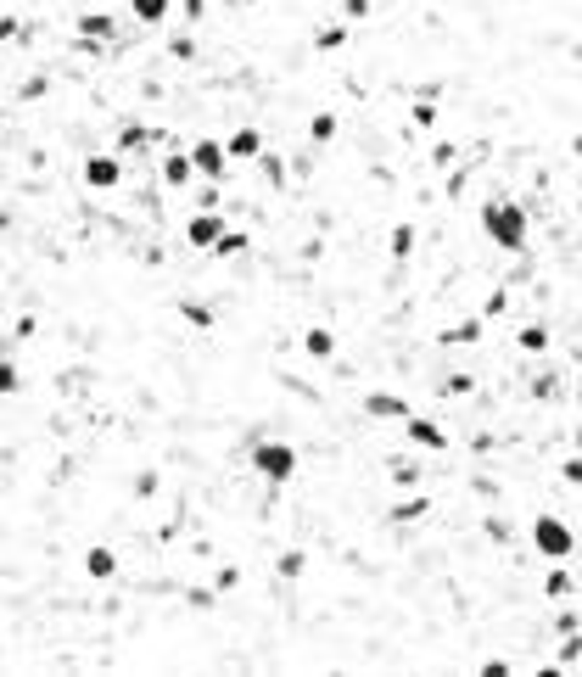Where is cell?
<instances>
[{
  "instance_id": "obj_1",
  "label": "cell",
  "mask_w": 582,
  "mask_h": 677,
  "mask_svg": "<svg viewBox=\"0 0 582 677\" xmlns=\"http://www.w3.org/2000/svg\"><path fill=\"white\" fill-rule=\"evenodd\" d=\"M482 236L498 252H527V241H532V213H527L521 202H510V196H493V202H482Z\"/></svg>"
},
{
  "instance_id": "obj_2",
  "label": "cell",
  "mask_w": 582,
  "mask_h": 677,
  "mask_svg": "<svg viewBox=\"0 0 582 677\" xmlns=\"http://www.w3.org/2000/svg\"><path fill=\"white\" fill-rule=\"evenodd\" d=\"M246 464H253V471L269 481V488H286L291 476H297V448H291V442H280V437H258L253 448H246Z\"/></svg>"
},
{
  "instance_id": "obj_3",
  "label": "cell",
  "mask_w": 582,
  "mask_h": 677,
  "mask_svg": "<svg viewBox=\"0 0 582 677\" xmlns=\"http://www.w3.org/2000/svg\"><path fill=\"white\" fill-rule=\"evenodd\" d=\"M532 548L544 560H571V548H577L571 521L566 515H532Z\"/></svg>"
},
{
  "instance_id": "obj_4",
  "label": "cell",
  "mask_w": 582,
  "mask_h": 677,
  "mask_svg": "<svg viewBox=\"0 0 582 677\" xmlns=\"http://www.w3.org/2000/svg\"><path fill=\"white\" fill-rule=\"evenodd\" d=\"M85 185H90V190H118V185H123V163H118V152H96V157H85Z\"/></svg>"
},
{
  "instance_id": "obj_5",
  "label": "cell",
  "mask_w": 582,
  "mask_h": 677,
  "mask_svg": "<svg viewBox=\"0 0 582 677\" xmlns=\"http://www.w3.org/2000/svg\"><path fill=\"white\" fill-rule=\"evenodd\" d=\"M191 168L202 180H224V174H230V152H224L219 140H196L191 146Z\"/></svg>"
},
{
  "instance_id": "obj_6",
  "label": "cell",
  "mask_w": 582,
  "mask_h": 677,
  "mask_svg": "<svg viewBox=\"0 0 582 677\" xmlns=\"http://www.w3.org/2000/svg\"><path fill=\"white\" fill-rule=\"evenodd\" d=\"M224 236V219L213 213V207H202V213H191V224H185V241L202 247V252H213V241Z\"/></svg>"
},
{
  "instance_id": "obj_7",
  "label": "cell",
  "mask_w": 582,
  "mask_h": 677,
  "mask_svg": "<svg viewBox=\"0 0 582 677\" xmlns=\"http://www.w3.org/2000/svg\"><path fill=\"white\" fill-rule=\"evenodd\" d=\"M403 437L414 442V448H431V454H443V448H448V431H443V426H431V420H420V414H403Z\"/></svg>"
},
{
  "instance_id": "obj_8",
  "label": "cell",
  "mask_w": 582,
  "mask_h": 677,
  "mask_svg": "<svg viewBox=\"0 0 582 677\" xmlns=\"http://www.w3.org/2000/svg\"><path fill=\"white\" fill-rule=\"evenodd\" d=\"M224 152H230V163H258L263 157V130H253V123H241V130L224 140Z\"/></svg>"
},
{
  "instance_id": "obj_9",
  "label": "cell",
  "mask_w": 582,
  "mask_h": 677,
  "mask_svg": "<svg viewBox=\"0 0 582 677\" xmlns=\"http://www.w3.org/2000/svg\"><path fill=\"white\" fill-rule=\"evenodd\" d=\"M112 34H118V23H112V12H85L79 17V39L96 51V46H112Z\"/></svg>"
},
{
  "instance_id": "obj_10",
  "label": "cell",
  "mask_w": 582,
  "mask_h": 677,
  "mask_svg": "<svg viewBox=\"0 0 582 677\" xmlns=\"http://www.w3.org/2000/svg\"><path fill=\"white\" fill-rule=\"evenodd\" d=\"M364 414H370V420H403L409 404H403L398 392H364Z\"/></svg>"
},
{
  "instance_id": "obj_11",
  "label": "cell",
  "mask_w": 582,
  "mask_h": 677,
  "mask_svg": "<svg viewBox=\"0 0 582 677\" xmlns=\"http://www.w3.org/2000/svg\"><path fill=\"white\" fill-rule=\"evenodd\" d=\"M112 571H118V555H112L107 543H90V548H85V577H96V582H107Z\"/></svg>"
},
{
  "instance_id": "obj_12",
  "label": "cell",
  "mask_w": 582,
  "mask_h": 677,
  "mask_svg": "<svg viewBox=\"0 0 582 677\" xmlns=\"http://www.w3.org/2000/svg\"><path fill=\"white\" fill-rule=\"evenodd\" d=\"M169 12H174V0H129V17L135 23H169Z\"/></svg>"
},
{
  "instance_id": "obj_13",
  "label": "cell",
  "mask_w": 582,
  "mask_h": 677,
  "mask_svg": "<svg viewBox=\"0 0 582 677\" xmlns=\"http://www.w3.org/2000/svg\"><path fill=\"white\" fill-rule=\"evenodd\" d=\"M303 353L308 358H337V330H325V325L303 330Z\"/></svg>"
},
{
  "instance_id": "obj_14",
  "label": "cell",
  "mask_w": 582,
  "mask_h": 677,
  "mask_svg": "<svg viewBox=\"0 0 582 677\" xmlns=\"http://www.w3.org/2000/svg\"><path fill=\"white\" fill-rule=\"evenodd\" d=\"M571 588H577V582H571L566 560H554V565H549V577H544V594H549V599H571Z\"/></svg>"
},
{
  "instance_id": "obj_15",
  "label": "cell",
  "mask_w": 582,
  "mask_h": 677,
  "mask_svg": "<svg viewBox=\"0 0 582 677\" xmlns=\"http://www.w3.org/2000/svg\"><path fill=\"white\" fill-rule=\"evenodd\" d=\"M476 336H482V320H460V325L443 330V347H470Z\"/></svg>"
},
{
  "instance_id": "obj_16",
  "label": "cell",
  "mask_w": 582,
  "mask_h": 677,
  "mask_svg": "<svg viewBox=\"0 0 582 677\" xmlns=\"http://www.w3.org/2000/svg\"><path fill=\"white\" fill-rule=\"evenodd\" d=\"M191 174H196V168H191V152H179V157H162V180H169V185H185Z\"/></svg>"
},
{
  "instance_id": "obj_17",
  "label": "cell",
  "mask_w": 582,
  "mask_h": 677,
  "mask_svg": "<svg viewBox=\"0 0 582 677\" xmlns=\"http://www.w3.org/2000/svg\"><path fill=\"white\" fill-rule=\"evenodd\" d=\"M246 247H253V241H246V236H241V230H224V236L213 241V258H241V252H246Z\"/></svg>"
},
{
  "instance_id": "obj_18",
  "label": "cell",
  "mask_w": 582,
  "mask_h": 677,
  "mask_svg": "<svg viewBox=\"0 0 582 677\" xmlns=\"http://www.w3.org/2000/svg\"><path fill=\"white\" fill-rule=\"evenodd\" d=\"M515 342H521V353H544L549 347V330L544 325H521V330H515Z\"/></svg>"
},
{
  "instance_id": "obj_19",
  "label": "cell",
  "mask_w": 582,
  "mask_h": 677,
  "mask_svg": "<svg viewBox=\"0 0 582 677\" xmlns=\"http://www.w3.org/2000/svg\"><path fill=\"white\" fill-rule=\"evenodd\" d=\"M12 392H23V370H17L6 353H0V397H12Z\"/></svg>"
},
{
  "instance_id": "obj_20",
  "label": "cell",
  "mask_w": 582,
  "mask_h": 677,
  "mask_svg": "<svg viewBox=\"0 0 582 677\" xmlns=\"http://www.w3.org/2000/svg\"><path fill=\"white\" fill-rule=\"evenodd\" d=\"M387 252H392V258L403 263L409 252H414V224H398V230H392V247H387Z\"/></svg>"
},
{
  "instance_id": "obj_21",
  "label": "cell",
  "mask_w": 582,
  "mask_h": 677,
  "mask_svg": "<svg viewBox=\"0 0 582 677\" xmlns=\"http://www.w3.org/2000/svg\"><path fill=\"white\" fill-rule=\"evenodd\" d=\"M420 515H431V504H426V498H403L398 510H392V521H398V526H409V521H420Z\"/></svg>"
},
{
  "instance_id": "obj_22",
  "label": "cell",
  "mask_w": 582,
  "mask_h": 677,
  "mask_svg": "<svg viewBox=\"0 0 582 677\" xmlns=\"http://www.w3.org/2000/svg\"><path fill=\"white\" fill-rule=\"evenodd\" d=\"M308 135H314L320 146H325V140H337V113H314V123H308Z\"/></svg>"
},
{
  "instance_id": "obj_23",
  "label": "cell",
  "mask_w": 582,
  "mask_h": 677,
  "mask_svg": "<svg viewBox=\"0 0 582 677\" xmlns=\"http://www.w3.org/2000/svg\"><path fill=\"white\" fill-rule=\"evenodd\" d=\"M179 313H185L196 330H213V308H207V303H179Z\"/></svg>"
},
{
  "instance_id": "obj_24",
  "label": "cell",
  "mask_w": 582,
  "mask_h": 677,
  "mask_svg": "<svg viewBox=\"0 0 582 677\" xmlns=\"http://www.w3.org/2000/svg\"><path fill=\"white\" fill-rule=\"evenodd\" d=\"M314 46H320V51H342V46H347V29H342V23H337V29H320Z\"/></svg>"
},
{
  "instance_id": "obj_25",
  "label": "cell",
  "mask_w": 582,
  "mask_h": 677,
  "mask_svg": "<svg viewBox=\"0 0 582 677\" xmlns=\"http://www.w3.org/2000/svg\"><path fill=\"white\" fill-rule=\"evenodd\" d=\"M560 476H566V481H571V488H582V454H571L566 464H560Z\"/></svg>"
},
{
  "instance_id": "obj_26",
  "label": "cell",
  "mask_w": 582,
  "mask_h": 677,
  "mask_svg": "<svg viewBox=\"0 0 582 677\" xmlns=\"http://www.w3.org/2000/svg\"><path fill=\"white\" fill-rule=\"evenodd\" d=\"M443 392H448V397H460V392H470V375H448V380H443Z\"/></svg>"
},
{
  "instance_id": "obj_27",
  "label": "cell",
  "mask_w": 582,
  "mask_h": 677,
  "mask_svg": "<svg viewBox=\"0 0 582 677\" xmlns=\"http://www.w3.org/2000/svg\"><path fill=\"white\" fill-rule=\"evenodd\" d=\"M476 672H482V677H510V661H482Z\"/></svg>"
},
{
  "instance_id": "obj_28",
  "label": "cell",
  "mask_w": 582,
  "mask_h": 677,
  "mask_svg": "<svg viewBox=\"0 0 582 677\" xmlns=\"http://www.w3.org/2000/svg\"><path fill=\"white\" fill-rule=\"evenodd\" d=\"M577 655H582V639H577V632H571V639L560 644V661H577Z\"/></svg>"
},
{
  "instance_id": "obj_29",
  "label": "cell",
  "mask_w": 582,
  "mask_h": 677,
  "mask_svg": "<svg viewBox=\"0 0 582 677\" xmlns=\"http://www.w3.org/2000/svg\"><path fill=\"white\" fill-rule=\"evenodd\" d=\"M6 39H17V17H0V46H6Z\"/></svg>"
},
{
  "instance_id": "obj_30",
  "label": "cell",
  "mask_w": 582,
  "mask_h": 677,
  "mask_svg": "<svg viewBox=\"0 0 582 677\" xmlns=\"http://www.w3.org/2000/svg\"><path fill=\"white\" fill-rule=\"evenodd\" d=\"M370 12V0H347V17H364Z\"/></svg>"
},
{
  "instance_id": "obj_31",
  "label": "cell",
  "mask_w": 582,
  "mask_h": 677,
  "mask_svg": "<svg viewBox=\"0 0 582 677\" xmlns=\"http://www.w3.org/2000/svg\"><path fill=\"white\" fill-rule=\"evenodd\" d=\"M571 157H577V163H582V130H577V135H571Z\"/></svg>"
},
{
  "instance_id": "obj_32",
  "label": "cell",
  "mask_w": 582,
  "mask_h": 677,
  "mask_svg": "<svg viewBox=\"0 0 582 677\" xmlns=\"http://www.w3.org/2000/svg\"><path fill=\"white\" fill-rule=\"evenodd\" d=\"M577 454H582V426H577Z\"/></svg>"
}]
</instances>
